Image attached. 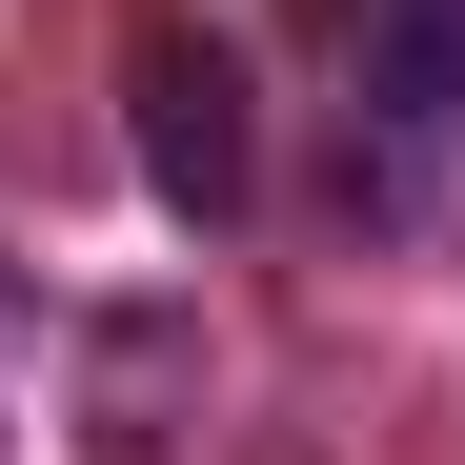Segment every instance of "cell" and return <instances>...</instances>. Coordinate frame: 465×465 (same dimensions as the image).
Listing matches in <instances>:
<instances>
[{
	"mask_svg": "<svg viewBox=\"0 0 465 465\" xmlns=\"http://www.w3.org/2000/svg\"><path fill=\"white\" fill-rule=\"evenodd\" d=\"M344 163L384 223L465 203V0H344Z\"/></svg>",
	"mask_w": 465,
	"mask_h": 465,
	"instance_id": "1",
	"label": "cell"
},
{
	"mask_svg": "<svg viewBox=\"0 0 465 465\" xmlns=\"http://www.w3.org/2000/svg\"><path fill=\"white\" fill-rule=\"evenodd\" d=\"M142 163H163L183 223H223L263 183V122H243V61H223V41H142Z\"/></svg>",
	"mask_w": 465,
	"mask_h": 465,
	"instance_id": "2",
	"label": "cell"
}]
</instances>
